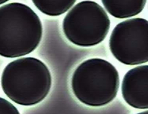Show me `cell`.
<instances>
[{
	"label": "cell",
	"instance_id": "9",
	"mask_svg": "<svg viewBox=\"0 0 148 114\" xmlns=\"http://www.w3.org/2000/svg\"><path fill=\"white\" fill-rule=\"evenodd\" d=\"M18 109L8 100L0 97V114H19Z\"/></svg>",
	"mask_w": 148,
	"mask_h": 114
},
{
	"label": "cell",
	"instance_id": "3",
	"mask_svg": "<svg viewBox=\"0 0 148 114\" xmlns=\"http://www.w3.org/2000/svg\"><path fill=\"white\" fill-rule=\"evenodd\" d=\"M119 87L117 69L108 61L100 58L82 62L71 79L74 94L89 107H103L110 103L116 97Z\"/></svg>",
	"mask_w": 148,
	"mask_h": 114
},
{
	"label": "cell",
	"instance_id": "5",
	"mask_svg": "<svg viewBox=\"0 0 148 114\" xmlns=\"http://www.w3.org/2000/svg\"><path fill=\"white\" fill-rule=\"evenodd\" d=\"M109 48L121 63L137 65L148 62V22L143 18L123 21L114 27Z\"/></svg>",
	"mask_w": 148,
	"mask_h": 114
},
{
	"label": "cell",
	"instance_id": "4",
	"mask_svg": "<svg viewBox=\"0 0 148 114\" xmlns=\"http://www.w3.org/2000/svg\"><path fill=\"white\" fill-rule=\"evenodd\" d=\"M110 21L103 8L92 1H84L73 7L65 16L62 29L67 39L80 47L101 43L109 31Z\"/></svg>",
	"mask_w": 148,
	"mask_h": 114
},
{
	"label": "cell",
	"instance_id": "7",
	"mask_svg": "<svg viewBox=\"0 0 148 114\" xmlns=\"http://www.w3.org/2000/svg\"><path fill=\"white\" fill-rule=\"evenodd\" d=\"M147 0H101L106 10L113 17L126 19L140 13Z\"/></svg>",
	"mask_w": 148,
	"mask_h": 114
},
{
	"label": "cell",
	"instance_id": "10",
	"mask_svg": "<svg viewBox=\"0 0 148 114\" xmlns=\"http://www.w3.org/2000/svg\"><path fill=\"white\" fill-rule=\"evenodd\" d=\"M8 1H9V0H0V5L4 4L5 3L7 2Z\"/></svg>",
	"mask_w": 148,
	"mask_h": 114
},
{
	"label": "cell",
	"instance_id": "2",
	"mask_svg": "<svg viewBox=\"0 0 148 114\" xmlns=\"http://www.w3.org/2000/svg\"><path fill=\"white\" fill-rule=\"evenodd\" d=\"M1 87L6 96L22 106L43 101L52 87V76L46 65L34 58H23L8 64L1 76Z\"/></svg>",
	"mask_w": 148,
	"mask_h": 114
},
{
	"label": "cell",
	"instance_id": "8",
	"mask_svg": "<svg viewBox=\"0 0 148 114\" xmlns=\"http://www.w3.org/2000/svg\"><path fill=\"white\" fill-rule=\"evenodd\" d=\"M41 12L49 16H60L75 4L76 0H32Z\"/></svg>",
	"mask_w": 148,
	"mask_h": 114
},
{
	"label": "cell",
	"instance_id": "1",
	"mask_svg": "<svg viewBox=\"0 0 148 114\" xmlns=\"http://www.w3.org/2000/svg\"><path fill=\"white\" fill-rule=\"evenodd\" d=\"M42 34L41 20L28 5L12 3L0 7V56L16 58L31 53Z\"/></svg>",
	"mask_w": 148,
	"mask_h": 114
},
{
	"label": "cell",
	"instance_id": "6",
	"mask_svg": "<svg viewBox=\"0 0 148 114\" xmlns=\"http://www.w3.org/2000/svg\"><path fill=\"white\" fill-rule=\"evenodd\" d=\"M122 97L130 107L148 108V65H141L128 71L122 80Z\"/></svg>",
	"mask_w": 148,
	"mask_h": 114
}]
</instances>
